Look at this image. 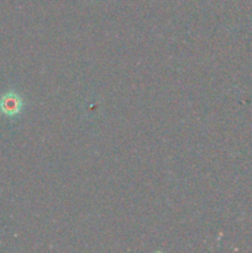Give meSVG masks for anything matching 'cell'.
<instances>
[{
  "label": "cell",
  "mask_w": 252,
  "mask_h": 253,
  "mask_svg": "<svg viewBox=\"0 0 252 253\" xmlns=\"http://www.w3.org/2000/svg\"><path fill=\"white\" fill-rule=\"evenodd\" d=\"M22 100L16 93H7L0 99V111L6 116H16L21 113Z\"/></svg>",
  "instance_id": "6da1fadb"
}]
</instances>
